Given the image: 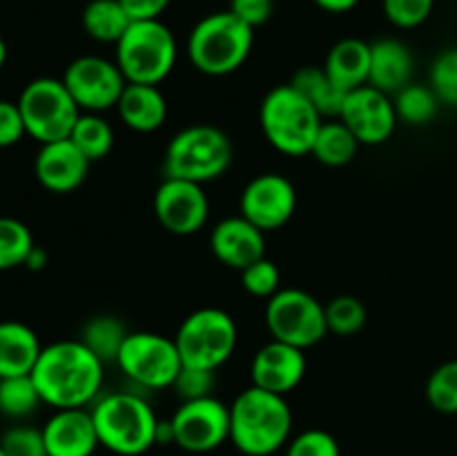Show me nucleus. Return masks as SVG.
<instances>
[{
	"instance_id": "nucleus-1",
	"label": "nucleus",
	"mask_w": 457,
	"mask_h": 456,
	"mask_svg": "<svg viewBox=\"0 0 457 456\" xmlns=\"http://www.w3.org/2000/svg\"><path fill=\"white\" fill-rule=\"evenodd\" d=\"M31 378L43 405L54 410L92 407L101 396L105 362L80 340H58L43 347Z\"/></svg>"
},
{
	"instance_id": "nucleus-2",
	"label": "nucleus",
	"mask_w": 457,
	"mask_h": 456,
	"mask_svg": "<svg viewBox=\"0 0 457 456\" xmlns=\"http://www.w3.org/2000/svg\"><path fill=\"white\" fill-rule=\"evenodd\" d=\"M293 411L286 396L248 387L230 405V443L245 456H272L288 445Z\"/></svg>"
},
{
	"instance_id": "nucleus-3",
	"label": "nucleus",
	"mask_w": 457,
	"mask_h": 456,
	"mask_svg": "<svg viewBox=\"0 0 457 456\" xmlns=\"http://www.w3.org/2000/svg\"><path fill=\"white\" fill-rule=\"evenodd\" d=\"M101 447L116 456H141L156 445L159 423L150 402L134 392H110L89 407Z\"/></svg>"
},
{
	"instance_id": "nucleus-4",
	"label": "nucleus",
	"mask_w": 457,
	"mask_h": 456,
	"mask_svg": "<svg viewBox=\"0 0 457 456\" xmlns=\"http://www.w3.org/2000/svg\"><path fill=\"white\" fill-rule=\"evenodd\" d=\"M254 30L235 13L214 12L201 18L187 36L186 52L195 70L205 76H228L253 52Z\"/></svg>"
},
{
	"instance_id": "nucleus-5",
	"label": "nucleus",
	"mask_w": 457,
	"mask_h": 456,
	"mask_svg": "<svg viewBox=\"0 0 457 456\" xmlns=\"http://www.w3.org/2000/svg\"><path fill=\"white\" fill-rule=\"evenodd\" d=\"M235 159L230 137L217 125L195 123L179 130L170 139L163 155V174L195 183H208L223 177Z\"/></svg>"
},
{
	"instance_id": "nucleus-6",
	"label": "nucleus",
	"mask_w": 457,
	"mask_h": 456,
	"mask_svg": "<svg viewBox=\"0 0 457 456\" xmlns=\"http://www.w3.org/2000/svg\"><path fill=\"white\" fill-rule=\"evenodd\" d=\"M259 123L263 137L275 150L288 156H303L311 155L324 119L293 85L286 83L277 85L263 97Z\"/></svg>"
},
{
	"instance_id": "nucleus-7",
	"label": "nucleus",
	"mask_w": 457,
	"mask_h": 456,
	"mask_svg": "<svg viewBox=\"0 0 457 456\" xmlns=\"http://www.w3.org/2000/svg\"><path fill=\"white\" fill-rule=\"evenodd\" d=\"M114 47V61L128 83L161 85L177 65V38L161 18L132 21Z\"/></svg>"
},
{
	"instance_id": "nucleus-8",
	"label": "nucleus",
	"mask_w": 457,
	"mask_h": 456,
	"mask_svg": "<svg viewBox=\"0 0 457 456\" xmlns=\"http://www.w3.org/2000/svg\"><path fill=\"white\" fill-rule=\"evenodd\" d=\"M239 340L235 317L217 307L192 311L179 326L174 342L183 367L217 371L232 358Z\"/></svg>"
},
{
	"instance_id": "nucleus-9",
	"label": "nucleus",
	"mask_w": 457,
	"mask_h": 456,
	"mask_svg": "<svg viewBox=\"0 0 457 456\" xmlns=\"http://www.w3.org/2000/svg\"><path fill=\"white\" fill-rule=\"evenodd\" d=\"M18 107L25 119L27 137L36 139L40 146L70 139L80 116V107L62 79L52 76L29 80L18 97Z\"/></svg>"
},
{
	"instance_id": "nucleus-10",
	"label": "nucleus",
	"mask_w": 457,
	"mask_h": 456,
	"mask_svg": "<svg viewBox=\"0 0 457 456\" xmlns=\"http://www.w3.org/2000/svg\"><path fill=\"white\" fill-rule=\"evenodd\" d=\"M266 326L272 340L297 349H311L326 338V308L302 289H279L266 300Z\"/></svg>"
},
{
	"instance_id": "nucleus-11",
	"label": "nucleus",
	"mask_w": 457,
	"mask_h": 456,
	"mask_svg": "<svg viewBox=\"0 0 457 456\" xmlns=\"http://www.w3.org/2000/svg\"><path fill=\"white\" fill-rule=\"evenodd\" d=\"M119 369L143 389H168L183 369L174 338L152 331H129L116 358Z\"/></svg>"
},
{
	"instance_id": "nucleus-12",
	"label": "nucleus",
	"mask_w": 457,
	"mask_h": 456,
	"mask_svg": "<svg viewBox=\"0 0 457 456\" xmlns=\"http://www.w3.org/2000/svg\"><path fill=\"white\" fill-rule=\"evenodd\" d=\"M170 425L174 445L190 454H205L230 441V407L214 396L181 401Z\"/></svg>"
},
{
	"instance_id": "nucleus-13",
	"label": "nucleus",
	"mask_w": 457,
	"mask_h": 456,
	"mask_svg": "<svg viewBox=\"0 0 457 456\" xmlns=\"http://www.w3.org/2000/svg\"><path fill=\"white\" fill-rule=\"evenodd\" d=\"M62 83L70 89L80 112L101 114L116 107L128 80L116 61L103 56H80L67 65Z\"/></svg>"
},
{
	"instance_id": "nucleus-14",
	"label": "nucleus",
	"mask_w": 457,
	"mask_h": 456,
	"mask_svg": "<svg viewBox=\"0 0 457 456\" xmlns=\"http://www.w3.org/2000/svg\"><path fill=\"white\" fill-rule=\"evenodd\" d=\"M297 210V190L293 182L279 173L257 174L245 183L239 199V215L263 232L286 226Z\"/></svg>"
},
{
	"instance_id": "nucleus-15",
	"label": "nucleus",
	"mask_w": 457,
	"mask_h": 456,
	"mask_svg": "<svg viewBox=\"0 0 457 456\" xmlns=\"http://www.w3.org/2000/svg\"><path fill=\"white\" fill-rule=\"evenodd\" d=\"M337 119H342L351 128L361 146L386 143L400 123L391 94L382 92L373 85H361V88L348 92L344 97L342 112Z\"/></svg>"
},
{
	"instance_id": "nucleus-16",
	"label": "nucleus",
	"mask_w": 457,
	"mask_h": 456,
	"mask_svg": "<svg viewBox=\"0 0 457 456\" xmlns=\"http://www.w3.org/2000/svg\"><path fill=\"white\" fill-rule=\"evenodd\" d=\"M154 215L172 235H195L208 222L210 199L201 183L163 177L154 192Z\"/></svg>"
},
{
	"instance_id": "nucleus-17",
	"label": "nucleus",
	"mask_w": 457,
	"mask_h": 456,
	"mask_svg": "<svg viewBox=\"0 0 457 456\" xmlns=\"http://www.w3.org/2000/svg\"><path fill=\"white\" fill-rule=\"evenodd\" d=\"M250 376H253L254 387L288 396L293 389L302 384L306 376V353L303 349L270 340L254 353Z\"/></svg>"
},
{
	"instance_id": "nucleus-18",
	"label": "nucleus",
	"mask_w": 457,
	"mask_h": 456,
	"mask_svg": "<svg viewBox=\"0 0 457 456\" xmlns=\"http://www.w3.org/2000/svg\"><path fill=\"white\" fill-rule=\"evenodd\" d=\"M92 161L71 143V139L43 143L34 159V174L40 186L56 195L74 192L85 183Z\"/></svg>"
},
{
	"instance_id": "nucleus-19",
	"label": "nucleus",
	"mask_w": 457,
	"mask_h": 456,
	"mask_svg": "<svg viewBox=\"0 0 457 456\" xmlns=\"http://www.w3.org/2000/svg\"><path fill=\"white\" fill-rule=\"evenodd\" d=\"M210 250L223 266L244 271L257 259L266 258V232L244 215L226 217L214 224L210 232Z\"/></svg>"
},
{
	"instance_id": "nucleus-20",
	"label": "nucleus",
	"mask_w": 457,
	"mask_h": 456,
	"mask_svg": "<svg viewBox=\"0 0 457 456\" xmlns=\"http://www.w3.org/2000/svg\"><path fill=\"white\" fill-rule=\"evenodd\" d=\"M40 429L47 456H92L101 447L89 407L54 410Z\"/></svg>"
},
{
	"instance_id": "nucleus-21",
	"label": "nucleus",
	"mask_w": 457,
	"mask_h": 456,
	"mask_svg": "<svg viewBox=\"0 0 457 456\" xmlns=\"http://www.w3.org/2000/svg\"><path fill=\"white\" fill-rule=\"evenodd\" d=\"M413 54L400 38H379L370 43L369 85L386 94H397L411 83Z\"/></svg>"
},
{
	"instance_id": "nucleus-22",
	"label": "nucleus",
	"mask_w": 457,
	"mask_h": 456,
	"mask_svg": "<svg viewBox=\"0 0 457 456\" xmlns=\"http://www.w3.org/2000/svg\"><path fill=\"white\" fill-rule=\"evenodd\" d=\"M116 110L129 130L141 134L154 132L168 119V101L159 85L128 83L116 103Z\"/></svg>"
},
{
	"instance_id": "nucleus-23",
	"label": "nucleus",
	"mask_w": 457,
	"mask_h": 456,
	"mask_svg": "<svg viewBox=\"0 0 457 456\" xmlns=\"http://www.w3.org/2000/svg\"><path fill=\"white\" fill-rule=\"evenodd\" d=\"M324 70L344 94L369 85L370 43L361 38L337 40L326 54Z\"/></svg>"
},
{
	"instance_id": "nucleus-24",
	"label": "nucleus",
	"mask_w": 457,
	"mask_h": 456,
	"mask_svg": "<svg viewBox=\"0 0 457 456\" xmlns=\"http://www.w3.org/2000/svg\"><path fill=\"white\" fill-rule=\"evenodd\" d=\"M40 351L43 344L31 326L18 320L0 322V378L29 376Z\"/></svg>"
},
{
	"instance_id": "nucleus-25",
	"label": "nucleus",
	"mask_w": 457,
	"mask_h": 456,
	"mask_svg": "<svg viewBox=\"0 0 457 456\" xmlns=\"http://www.w3.org/2000/svg\"><path fill=\"white\" fill-rule=\"evenodd\" d=\"M290 85L320 112L321 119H337L339 112H342V103L346 94L330 80L324 67H302L293 74Z\"/></svg>"
},
{
	"instance_id": "nucleus-26",
	"label": "nucleus",
	"mask_w": 457,
	"mask_h": 456,
	"mask_svg": "<svg viewBox=\"0 0 457 456\" xmlns=\"http://www.w3.org/2000/svg\"><path fill=\"white\" fill-rule=\"evenodd\" d=\"M361 143L342 119H328L321 123L311 155L328 168H342L355 161Z\"/></svg>"
},
{
	"instance_id": "nucleus-27",
	"label": "nucleus",
	"mask_w": 457,
	"mask_h": 456,
	"mask_svg": "<svg viewBox=\"0 0 457 456\" xmlns=\"http://www.w3.org/2000/svg\"><path fill=\"white\" fill-rule=\"evenodd\" d=\"M80 22L89 38L96 43L116 45L132 25V18L125 12L120 0H89L83 9Z\"/></svg>"
},
{
	"instance_id": "nucleus-28",
	"label": "nucleus",
	"mask_w": 457,
	"mask_h": 456,
	"mask_svg": "<svg viewBox=\"0 0 457 456\" xmlns=\"http://www.w3.org/2000/svg\"><path fill=\"white\" fill-rule=\"evenodd\" d=\"M128 335V326L116 316H94L92 320L85 322L79 340L103 362H116Z\"/></svg>"
},
{
	"instance_id": "nucleus-29",
	"label": "nucleus",
	"mask_w": 457,
	"mask_h": 456,
	"mask_svg": "<svg viewBox=\"0 0 457 456\" xmlns=\"http://www.w3.org/2000/svg\"><path fill=\"white\" fill-rule=\"evenodd\" d=\"M70 139L92 164L105 159L114 148V130L98 112H80Z\"/></svg>"
},
{
	"instance_id": "nucleus-30",
	"label": "nucleus",
	"mask_w": 457,
	"mask_h": 456,
	"mask_svg": "<svg viewBox=\"0 0 457 456\" xmlns=\"http://www.w3.org/2000/svg\"><path fill=\"white\" fill-rule=\"evenodd\" d=\"M395 103L397 119L404 121V123L415 125H427L436 119L437 107H440V98L433 92L431 85H420V83H409L395 94L393 98Z\"/></svg>"
},
{
	"instance_id": "nucleus-31",
	"label": "nucleus",
	"mask_w": 457,
	"mask_h": 456,
	"mask_svg": "<svg viewBox=\"0 0 457 456\" xmlns=\"http://www.w3.org/2000/svg\"><path fill=\"white\" fill-rule=\"evenodd\" d=\"M43 405L34 378L29 376H9L0 378V414L7 418H27Z\"/></svg>"
},
{
	"instance_id": "nucleus-32",
	"label": "nucleus",
	"mask_w": 457,
	"mask_h": 456,
	"mask_svg": "<svg viewBox=\"0 0 457 456\" xmlns=\"http://www.w3.org/2000/svg\"><path fill=\"white\" fill-rule=\"evenodd\" d=\"M36 241L27 224L16 217H0V271L25 266Z\"/></svg>"
},
{
	"instance_id": "nucleus-33",
	"label": "nucleus",
	"mask_w": 457,
	"mask_h": 456,
	"mask_svg": "<svg viewBox=\"0 0 457 456\" xmlns=\"http://www.w3.org/2000/svg\"><path fill=\"white\" fill-rule=\"evenodd\" d=\"M324 308L330 334L348 338V335H355L364 329L366 307L355 295H337L328 304H324Z\"/></svg>"
},
{
	"instance_id": "nucleus-34",
	"label": "nucleus",
	"mask_w": 457,
	"mask_h": 456,
	"mask_svg": "<svg viewBox=\"0 0 457 456\" xmlns=\"http://www.w3.org/2000/svg\"><path fill=\"white\" fill-rule=\"evenodd\" d=\"M427 401L440 414H457V360H446L427 380Z\"/></svg>"
},
{
	"instance_id": "nucleus-35",
	"label": "nucleus",
	"mask_w": 457,
	"mask_h": 456,
	"mask_svg": "<svg viewBox=\"0 0 457 456\" xmlns=\"http://www.w3.org/2000/svg\"><path fill=\"white\" fill-rule=\"evenodd\" d=\"M241 273V286L254 298H272L281 289V271L272 259L262 258L245 266Z\"/></svg>"
},
{
	"instance_id": "nucleus-36",
	"label": "nucleus",
	"mask_w": 457,
	"mask_h": 456,
	"mask_svg": "<svg viewBox=\"0 0 457 456\" xmlns=\"http://www.w3.org/2000/svg\"><path fill=\"white\" fill-rule=\"evenodd\" d=\"M436 0H382V12L391 25L400 30H415L433 13Z\"/></svg>"
},
{
	"instance_id": "nucleus-37",
	"label": "nucleus",
	"mask_w": 457,
	"mask_h": 456,
	"mask_svg": "<svg viewBox=\"0 0 457 456\" xmlns=\"http://www.w3.org/2000/svg\"><path fill=\"white\" fill-rule=\"evenodd\" d=\"M431 89L440 103L457 107V47L445 49L431 65Z\"/></svg>"
},
{
	"instance_id": "nucleus-38",
	"label": "nucleus",
	"mask_w": 457,
	"mask_h": 456,
	"mask_svg": "<svg viewBox=\"0 0 457 456\" xmlns=\"http://www.w3.org/2000/svg\"><path fill=\"white\" fill-rule=\"evenodd\" d=\"M0 447L7 456H47L43 429L31 425H13L0 436Z\"/></svg>"
},
{
	"instance_id": "nucleus-39",
	"label": "nucleus",
	"mask_w": 457,
	"mask_h": 456,
	"mask_svg": "<svg viewBox=\"0 0 457 456\" xmlns=\"http://www.w3.org/2000/svg\"><path fill=\"white\" fill-rule=\"evenodd\" d=\"M286 456H342L337 438L326 429H303L286 445Z\"/></svg>"
},
{
	"instance_id": "nucleus-40",
	"label": "nucleus",
	"mask_w": 457,
	"mask_h": 456,
	"mask_svg": "<svg viewBox=\"0 0 457 456\" xmlns=\"http://www.w3.org/2000/svg\"><path fill=\"white\" fill-rule=\"evenodd\" d=\"M214 384H217V371L183 367L172 387L181 401H196V398L214 396Z\"/></svg>"
},
{
	"instance_id": "nucleus-41",
	"label": "nucleus",
	"mask_w": 457,
	"mask_h": 456,
	"mask_svg": "<svg viewBox=\"0 0 457 456\" xmlns=\"http://www.w3.org/2000/svg\"><path fill=\"white\" fill-rule=\"evenodd\" d=\"M27 134L25 119L18 107V101H4L0 98V148H12L21 143Z\"/></svg>"
},
{
	"instance_id": "nucleus-42",
	"label": "nucleus",
	"mask_w": 457,
	"mask_h": 456,
	"mask_svg": "<svg viewBox=\"0 0 457 456\" xmlns=\"http://www.w3.org/2000/svg\"><path fill=\"white\" fill-rule=\"evenodd\" d=\"M272 9L275 3L272 0H230V7L228 12L235 13L241 22H245L248 27L257 30V27L266 25L272 16Z\"/></svg>"
},
{
	"instance_id": "nucleus-43",
	"label": "nucleus",
	"mask_w": 457,
	"mask_h": 456,
	"mask_svg": "<svg viewBox=\"0 0 457 456\" xmlns=\"http://www.w3.org/2000/svg\"><path fill=\"white\" fill-rule=\"evenodd\" d=\"M172 0H120L132 21H156Z\"/></svg>"
},
{
	"instance_id": "nucleus-44",
	"label": "nucleus",
	"mask_w": 457,
	"mask_h": 456,
	"mask_svg": "<svg viewBox=\"0 0 457 456\" xmlns=\"http://www.w3.org/2000/svg\"><path fill=\"white\" fill-rule=\"evenodd\" d=\"M320 9L328 13H346L360 4V0H312Z\"/></svg>"
},
{
	"instance_id": "nucleus-45",
	"label": "nucleus",
	"mask_w": 457,
	"mask_h": 456,
	"mask_svg": "<svg viewBox=\"0 0 457 456\" xmlns=\"http://www.w3.org/2000/svg\"><path fill=\"white\" fill-rule=\"evenodd\" d=\"M45 264H47V250L40 249V246H34V250H31L29 258H27L25 266L29 268V271H40V268H45Z\"/></svg>"
},
{
	"instance_id": "nucleus-46",
	"label": "nucleus",
	"mask_w": 457,
	"mask_h": 456,
	"mask_svg": "<svg viewBox=\"0 0 457 456\" xmlns=\"http://www.w3.org/2000/svg\"><path fill=\"white\" fill-rule=\"evenodd\" d=\"M4 63H7V43H4V38L0 36V70L4 67Z\"/></svg>"
},
{
	"instance_id": "nucleus-47",
	"label": "nucleus",
	"mask_w": 457,
	"mask_h": 456,
	"mask_svg": "<svg viewBox=\"0 0 457 456\" xmlns=\"http://www.w3.org/2000/svg\"><path fill=\"white\" fill-rule=\"evenodd\" d=\"M0 456H7V454H4V452H3V447H0Z\"/></svg>"
}]
</instances>
